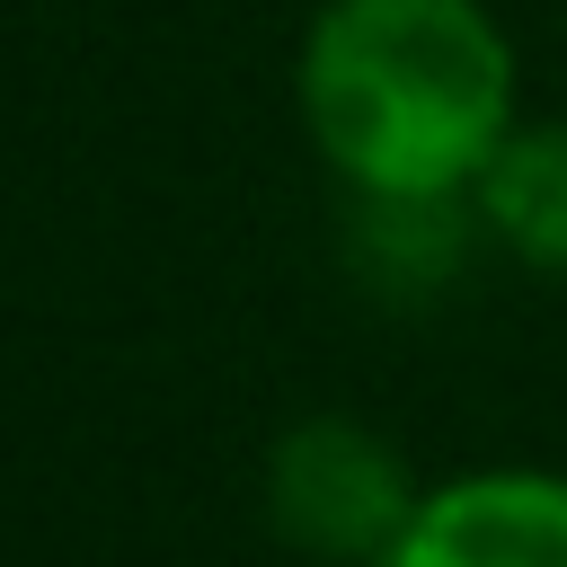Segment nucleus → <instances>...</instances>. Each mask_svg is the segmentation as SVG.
Instances as JSON below:
<instances>
[{
	"mask_svg": "<svg viewBox=\"0 0 567 567\" xmlns=\"http://www.w3.org/2000/svg\"><path fill=\"white\" fill-rule=\"evenodd\" d=\"M292 106L354 204H461L523 124V62L487 0H319Z\"/></svg>",
	"mask_w": 567,
	"mask_h": 567,
	"instance_id": "obj_1",
	"label": "nucleus"
},
{
	"mask_svg": "<svg viewBox=\"0 0 567 567\" xmlns=\"http://www.w3.org/2000/svg\"><path fill=\"white\" fill-rule=\"evenodd\" d=\"M425 478L363 416H301L266 443V523L310 567H381Z\"/></svg>",
	"mask_w": 567,
	"mask_h": 567,
	"instance_id": "obj_2",
	"label": "nucleus"
},
{
	"mask_svg": "<svg viewBox=\"0 0 567 567\" xmlns=\"http://www.w3.org/2000/svg\"><path fill=\"white\" fill-rule=\"evenodd\" d=\"M381 567H567V470L478 461L425 478Z\"/></svg>",
	"mask_w": 567,
	"mask_h": 567,
	"instance_id": "obj_3",
	"label": "nucleus"
},
{
	"mask_svg": "<svg viewBox=\"0 0 567 567\" xmlns=\"http://www.w3.org/2000/svg\"><path fill=\"white\" fill-rule=\"evenodd\" d=\"M470 213L514 266L567 275V115H523L470 186Z\"/></svg>",
	"mask_w": 567,
	"mask_h": 567,
	"instance_id": "obj_4",
	"label": "nucleus"
}]
</instances>
